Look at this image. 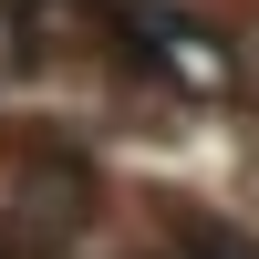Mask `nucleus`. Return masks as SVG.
<instances>
[{
    "label": "nucleus",
    "instance_id": "obj_1",
    "mask_svg": "<svg viewBox=\"0 0 259 259\" xmlns=\"http://www.w3.org/2000/svg\"><path fill=\"white\" fill-rule=\"evenodd\" d=\"M94 218V166L52 135L0 145V249H62Z\"/></svg>",
    "mask_w": 259,
    "mask_h": 259
},
{
    "label": "nucleus",
    "instance_id": "obj_2",
    "mask_svg": "<svg viewBox=\"0 0 259 259\" xmlns=\"http://www.w3.org/2000/svg\"><path fill=\"white\" fill-rule=\"evenodd\" d=\"M0 259H11V249H0Z\"/></svg>",
    "mask_w": 259,
    "mask_h": 259
}]
</instances>
